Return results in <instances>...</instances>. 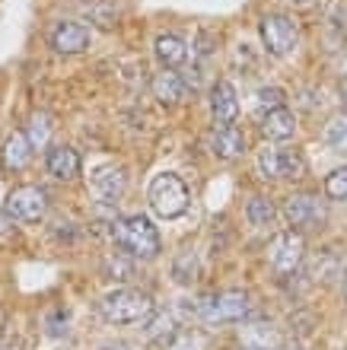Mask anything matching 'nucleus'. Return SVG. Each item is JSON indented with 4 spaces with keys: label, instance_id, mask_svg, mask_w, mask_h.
<instances>
[{
    "label": "nucleus",
    "instance_id": "aec40b11",
    "mask_svg": "<svg viewBox=\"0 0 347 350\" xmlns=\"http://www.w3.org/2000/svg\"><path fill=\"white\" fill-rule=\"evenodd\" d=\"M166 350H210V334L198 332V328H185V332H175L169 338Z\"/></svg>",
    "mask_w": 347,
    "mask_h": 350
},
{
    "label": "nucleus",
    "instance_id": "9d476101",
    "mask_svg": "<svg viewBox=\"0 0 347 350\" xmlns=\"http://www.w3.org/2000/svg\"><path fill=\"white\" fill-rule=\"evenodd\" d=\"M92 194L99 198L102 204H115L128 188V172L121 166H102L92 175Z\"/></svg>",
    "mask_w": 347,
    "mask_h": 350
},
{
    "label": "nucleus",
    "instance_id": "cd10ccee",
    "mask_svg": "<svg viewBox=\"0 0 347 350\" xmlns=\"http://www.w3.org/2000/svg\"><path fill=\"white\" fill-rule=\"evenodd\" d=\"M105 271H109L112 277H115V274H121L118 280H128V277H131V267L125 265V261H121V258H109V261H105Z\"/></svg>",
    "mask_w": 347,
    "mask_h": 350
},
{
    "label": "nucleus",
    "instance_id": "f03ea898",
    "mask_svg": "<svg viewBox=\"0 0 347 350\" xmlns=\"http://www.w3.org/2000/svg\"><path fill=\"white\" fill-rule=\"evenodd\" d=\"M99 312H102V319L112 325H134V322H144V319L153 315V303H150L146 293L125 286V290H112V293L102 296Z\"/></svg>",
    "mask_w": 347,
    "mask_h": 350
},
{
    "label": "nucleus",
    "instance_id": "f8f14e48",
    "mask_svg": "<svg viewBox=\"0 0 347 350\" xmlns=\"http://www.w3.org/2000/svg\"><path fill=\"white\" fill-rule=\"evenodd\" d=\"M29 159H32V144L26 140V134L23 131L10 134L3 140V150H0V166L7 172H23L29 166Z\"/></svg>",
    "mask_w": 347,
    "mask_h": 350
},
{
    "label": "nucleus",
    "instance_id": "ddd939ff",
    "mask_svg": "<svg viewBox=\"0 0 347 350\" xmlns=\"http://www.w3.org/2000/svg\"><path fill=\"white\" fill-rule=\"evenodd\" d=\"M45 166L57 182H73V178L80 175V153L73 147H51L48 150Z\"/></svg>",
    "mask_w": 347,
    "mask_h": 350
},
{
    "label": "nucleus",
    "instance_id": "423d86ee",
    "mask_svg": "<svg viewBox=\"0 0 347 350\" xmlns=\"http://www.w3.org/2000/svg\"><path fill=\"white\" fill-rule=\"evenodd\" d=\"M252 303H248L246 290H223V293L210 296L207 303H201V319L204 322H239L246 319Z\"/></svg>",
    "mask_w": 347,
    "mask_h": 350
},
{
    "label": "nucleus",
    "instance_id": "473e14b6",
    "mask_svg": "<svg viewBox=\"0 0 347 350\" xmlns=\"http://www.w3.org/2000/svg\"><path fill=\"white\" fill-rule=\"evenodd\" d=\"M290 3H306V0H290Z\"/></svg>",
    "mask_w": 347,
    "mask_h": 350
},
{
    "label": "nucleus",
    "instance_id": "1a4fd4ad",
    "mask_svg": "<svg viewBox=\"0 0 347 350\" xmlns=\"http://www.w3.org/2000/svg\"><path fill=\"white\" fill-rule=\"evenodd\" d=\"M90 29L83 23H73V19H64L51 29V48L57 55H83L90 48Z\"/></svg>",
    "mask_w": 347,
    "mask_h": 350
},
{
    "label": "nucleus",
    "instance_id": "a878e982",
    "mask_svg": "<svg viewBox=\"0 0 347 350\" xmlns=\"http://www.w3.org/2000/svg\"><path fill=\"white\" fill-rule=\"evenodd\" d=\"M329 147L335 153H344L347 157V115L344 118H335L329 124Z\"/></svg>",
    "mask_w": 347,
    "mask_h": 350
},
{
    "label": "nucleus",
    "instance_id": "412c9836",
    "mask_svg": "<svg viewBox=\"0 0 347 350\" xmlns=\"http://www.w3.org/2000/svg\"><path fill=\"white\" fill-rule=\"evenodd\" d=\"M258 175L261 178H281V150L274 147H265L258 150Z\"/></svg>",
    "mask_w": 347,
    "mask_h": 350
},
{
    "label": "nucleus",
    "instance_id": "f3484780",
    "mask_svg": "<svg viewBox=\"0 0 347 350\" xmlns=\"http://www.w3.org/2000/svg\"><path fill=\"white\" fill-rule=\"evenodd\" d=\"M265 134L271 140H290L293 134H296V115H293L287 105H281V109H271L265 111Z\"/></svg>",
    "mask_w": 347,
    "mask_h": 350
},
{
    "label": "nucleus",
    "instance_id": "9b49d317",
    "mask_svg": "<svg viewBox=\"0 0 347 350\" xmlns=\"http://www.w3.org/2000/svg\"><path fill=\"white\" fill-rule=\"evenodd\" d=\"M210 115L217 124H233L239 115V96L233 90V83L227 80H217L210 86Z\"/></svg>",
    "mask_w": 347,
    "mask_h": 350
},
{
    "label": "nucleus",
    "instance_id": "c85d7f7f",
    "mask_svg": "<svg viewBox=\"0 0 347 350\" xmlns=\"http://www.w3.org/2000/svg\"><path fill=\"white\" fill-rule=\"evenodd\" d=\"M13 230H16V220H13V217L0 207V239H3V236H10Z\"/></svg>",
    "mask_w": 347,
    "mask_h": 350
},
{
    "label": "nucleus",
    "instance_id": "6ab92c4d",
    "mask_svg": "<svg viewBox=\"0 0 347 350\" xmlns=\"http://www.w3.org/2000/svg\"><path fill=\"white\" fill-rule=\"evenodd\" d=\"M51 131H55V124H51V115H48V111H36V115L29 118V128L23 131V134H26V140L32 144V150H42V147H48Z\"/></svg>",
    "mask_w": 347,
    "mask_h": 350
},
{
    "label": "nucleus",
    "instance_id": "4468645a",
    "mask_svg": "<svg viewBox=\"0 0 347 350\" xmlns=\"http://www.w3.org/2000/svg\"><path fill=\"white\" fill-rule=\"evenodd\" d=\"M210 150L217 153L220 159H239L246 153V134L233 124H220L210 137Z\"/></svg>",
    "mask_w": 347,
    "mask_h": 350
},
{
    "label": "nucleus",
    "instance_id": "f257e3e1",
    "mask_svg": "<svg viewBox=\"0 0 347 350\" xmlns=\"http://www.w3.org/2000/svg\"><path fill=\"white\" fill-rule=\"evenodd\" d=\"M112 239L128 252L131 258H156L159 255V232L146 217H121L112 223Z\"/></svg>",
    "mask_w": 347,
    "mask_h": 350
},
{
    "label": "nucleus",
    "instance_id": "393cba45",
    "mask_svg": "<svg viewBox=\"0 0 347 350\" xmlns=\"http://www.w3.org/2000/svg\"><path fill=\"white\" fill-rule=\"evenodd\" d=\"M325 194L331 201H347V166L335 169V172L325 178Z\"/></svg>",
    "mask_w": 347,
    "mask_h": 350
},
{
    "label": "nucleus",
    "instance_id": "dca6fc26",
    "mask_svg": "<svg viewBox=\"0 0 347 350\" xmlns=\"http://www.w3.org/2000/svg\"><path fill=\"white\" fill-rule=\"evenodd\" d=\"M153 55L156 61L163 67H169V70H175V67H182L185 61H188V45H185L179 36H172V32H166V36H156L153 42Z\"/></svg>",
    "mask_w": 347,
    "mask_h": 350
},
{
    "label": "nucleus",
    "instance_id": "20e7f679",
    "mask_svg": "<svg viewBox=\"0 0 347 350\" xmlns=\"http://www.w3.org/2000/svg\"><path fill=\"white\" fill-rule=\"evenodd\" d=\"M258 29H261L265 48L274 57H287L293 48H296V42H300V26H296L290 16H283V13H268V16H261V26Z\"/></svg>",
    "mask_w": 347,
    "mask_h": 350
},
{
    "label": "nucleus",
    "instance_id": "c756f323",
    "mask_svg": "<svg viewBox=\"0 0 347 350\" xmlns=\"http://www.w3.org/2000/svg\"><path fill=\"white\" fill-rule=\"evenodd\" d=\"M102 350H128L125 344H109V347H102Z\"/></svg>",
    "mask_w": 347,
    "mask_h": 350
},
{
    "label": "nucleus",
    "instance_id": "b1692460",
    "mask_svg": "<svg viewBox=\"0 0 347 350\" xmlns=\"http://www.w3.org/2000/svg\"><path fill=\"white\" fill-rule=\"evenodd\" d=\"M172 274H175V280H179V284H192L194 274H198V261H194L192 252H182V255L175 258Z\"/></svg>",
    "mask_w": 347,
    "mask_h": 350
},
{
    "label": "nucleus",
    "instance_id": "7ed1b4c3",
    "mask_svg": "<svg viewBox=\"0 0 347 350\" xmlns=\"http://www.w3.org/2000/svg\"><path fill=\"white\" fill-rule=\"evenodd\" d=\"M188 185L179 178L175 172H159L150 182V207H153L156 217L163 220H175L188 211Z\"/></svg>",
    "mask_w": 347,
    "mask_h": 350
},
{
    "label": "nucleus",
    "instance_id": "a211bd4d",
    "mask_svg": "<svg viewBox=\"0 0 347 350\" xmlns=\"http://www.w3.org/2000/svg\"><path fill=\"white\" fill-rule=\"evenodd\" d=\"M246 217L252 226H258V230H265V226H271L277 217V207L271 198H265V194H255L252 201L246 204Z\"/></svg>",
    "mask_w": 347,
    "mask_h": 350
},
{
    "label": "nucleus",
    "instance_id": "6e6552de",
    "mask_svg": "<svg viewBox=\"0 0 347 350\" xmlns=\"http://www.w3.org/2000/svg\"><path fill=\"white\" fill-rule=\"evenodd\" d=\"M283 220L290 223L293 230H309V226H316V223L322 220V204L316 194H290L287 198V204H283Z\"/></svg>",
    "mask_w": 347,
    "mask_h": 350
},
{
    "label": "nucleus",
    "instance_id": "2eb2a0df",
    "mask_svg": "<svg viewBox=\"0 0 347 350\" xmlns=\"http://www.w3.org/2000/svg\"><path fill=\"white\" fill-rule=\"evenodd\" d=\"M185 92H188V83L182 80V74H175L169 67H163L159 74L153 77V96L163 105H179L185 99Z\"/></svg>",
    "mask_w": 347,
    "mask_h": 350
},
{
    "label": "nucleus",
    "instance_id": "2f4dec72",
    "mask_svg": "<svg viewBox=\"0 0 347 350\" xmlns=\"http://www.w3.org/2000/svg\"><path fill=\"white\" fill-rule=\"evenodd\" d=\"M248 350H274V347H248Z\"/></svg>",
    "mask_w": 347,
    "mask_h": 350
},
{
    "label": "nucleus",
    "instance_id": "5701e85b",
    "mask_svg": "<svg viewBox=\"0 0 347 350\" xmlns=\"http://www.w3.org/2000/svg\"><path fill=\"white\" fill-rule=\"evenodd\" d=\"M306 175V159L296 150H281V178H303Z\"/></svg>",
    "mask_w": 347,
    "mask_h": 350
},
{
    "label": "nucleus",
    "instance_id": "0eeeda50",
    "mask_svg": "<svg viewBox=\"0 0 347 350\" xmlns=\"http://www.w3.org/2000/svg\"><path fill=\"white\" fill-rule=\"evenodd\" d=\"M303 252H306V242H303L300 232L283 230V232H277L274 242H271V249H268V261H271V267H274V274L287 277V274H293V271L303 265Z\"/></svg>",
    "mask_w": 347,
    "mask_h": 350
},
{
    "label": "nucleus",
    "instance_id": "4be33fe9",
    "mask_svg": "<svg viewBox=\"0 0 347 350\" xmlns=\"http://www.w3.org/2000/svg\"><path fill=\"white\" fill-rule=\"evenodd\" d=\"M175 332H179V328H175V315H172V312H159L153 322L146 325V338H150V341H163V338H172Z\"/></svg>",
    "mask_w": 347,
    "mask_h": 350
},
{
    "label": "nucleus",
    "instance_id": "39448f33",
    "mask_svg": "<svg viewBox=\"0 0 347 350\" xmlns=\"http://www.w3.org/2000/svg\"><path fill=\"white\" fill-rule=\"evenodd\" d=\"M3 211L19 223H38L45 217L48 211V194L45 188H38V185H19L13 191L7 194V204H3Z\"/></svg>",
    "mask_w": 347,
    "mask_h": 350
},
{
    "label": "nucleus",
    "instance_id": "bb28decb",
    "mask_svg": "<svg viewBox=\"0 0 347 350\" xmlns=\"http://www.w3.org/2000/svg\"><path fill=\"white\" fill-rule=\"evenodd\" d=\"M281 105H283V92L277 86L258 90V111H271V109H281Z\"/></svg>",
    "mask_w": 347,
    "mask_h": 350
},
{
    "label": "nucleus",
    "instance_id": "7c9ffc66",
    "mask_svg": "<svg viewBox=\"0 0 347 350\" xmlns=\"http://www.w3.org/2000/svg\"><path fill=\"white\" fill-rule=\"evenodd\" d=\"M341 286H344V299H347V267H344V277H341Z\"/></svg>",
    "mask_w": 347,
    "mask_h": 350
}]
</instances>
